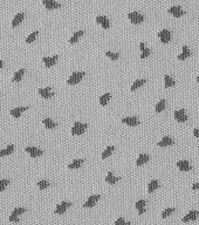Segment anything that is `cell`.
Returning <instances> with one entry per match:
<instances>
[{"label": "cell", "instance_id": "obj_26", "mask_svg": "<svg viewBox=\"0 0 199 225\" xmlns=\"http://www.w3.org/2000/svg\"><path fill=\"white\" fill-rule=\"evenodd\" d=\"M14 150V146L13 144H9V146L7 147L6 149H4V150H0V157H5L7 155H9V154H12Z\"/></svg>", "mask_w": 199, "mask_h": 225}, {"label": "cell", "instance_id": "obj_6", "mask_svg": "<svg viewBox=\"0 0 199 225\" xmlns=\"http://www.w3.org/2000/svg\"><path fill=\"white\" fill-rule=\"evenodd\" d=\"M122 122L126 124V126H130V127H136L139 124V121L137 117H135V116H128V117H123L122 119Z\"/></svg>", "mask_w": 199, "mask_h": 225}, {"label": "cell", "instance_id": "obj_30", "mask_svg": "<svg viewBox=\"0 0 199 225\" xmlns=\"http://www.w3.org/2000/svg\"><path fill=\"white\" fill-rule=\"evenodd\" d=\"M83 34H84V31H77V32H76V33L74 34L73 36L69 39V42H70V44H76V41H77V40H79Z\"/></svg>", "mask_w": 199, "mask_h": 225}, {"label": "cell", "instance_id": "obj_44", "mask_svg": "<svg viewBox=\"0 0 199 225\" xmlns=\"http://www.w3.org/2000/svg\"><path fill=\"white\" fill-rule=\"evenodd\" d=\"M193 135H194V137H197V139H199V129H198V128L193 130Z\"/></svg>", "mask_w": 199, "mask_h": 225}, {"label": "cell", "instance_id": "obj_10", "mask_svg": "<svg viewBox=\"0 0 199 225\" xmlns=\"http://www.w3.org/2000/svg\"><path fill=\"white\" fill-rule=\"evenodd\" d=\"M39 94L42 99H51V97H53V95H54V93L52 92V88H49V87L40 88Z\"/></svg>", "mask_w": 199, "mask_h": 225}, {"label": "cell", "instance_id": "obj_49", "mask_svg": "<svg viewBox=\"0 0 199 225\" xmlns=\"http://www.w3.org/2000/svg\"><path fill=\"white\" fill-rule=\"evenodd\" d=\"M197 213H198V216H199V210H198V211H197Z\"/></svg>", "mask_w": 199, "mask_h": 225}, {"label": "cell", "instance_id": "obj_9", "mask_svg": "<svg viewBox=\"0 0 199 225\" xmlns=\"http://www.w3.org/2000/svg\"><path fill=\"white\" fill-rule=\"evenodd\" d=\"M58 59H59L58 55H54V56H43V58H42V61H43V63L46 65V67L51 68V67H53L54 65L56 63Z\"/></svg>", "mask_w": 199, "mask_h": 225}, {"label": "cell", "instance_id": "obj_31", "mask_svg": "<svg viewBox=\"0 0 199 225\" xmlns=\"http://www.w3.org/2000/svg\"><path fill=\"white\" fill-rule=\"evenodd\" d=\"M157 188H158V181H157V179H152V181L149 183V185H148V191L151 193V192L155 191Z\"/></svg>", "mask_w": 199, "mask_h": 225}, {"label": "cell", "instance_id": "obj_15", "mask_svg": "<svg viewBox=\"0 0 199 225\" xmlns=\"http://www.w3.org/2000/svg\"><path fill=\"white\" fill-rule=\"evenodd\" d=\"M177 166H178L179 170H182V171H190L191 170V166H190V163L186 159L177 162Z\"/></svg>", "mask_w": 199, "mask_h": 225}, {"label": "cell", "instance_id": "obj_23", "mask_svg": "<svg viewBox=\"0 0 199 225\" xmlns=\"http://www.w3.org/2000/svg\"><path fill=\"white\" fill-rule=\"evenodd\" d=\"M189 56H191V51H190L186 46H184L183 47V53L179 54L177 58H178V60H185V59H187Z\"/></svg>", "mask_w": 199, "mask_h": 225}, {"label": "cell", "instance_id": "obj_43", "mask_svg": "<svg viewBox=\"0 0 199 225\" xmlns=\"http://www.w3.org/2000/svg\"><path fill=\"white\" fill-rule=\"evenodd\" d=\"M8 219H9V222H12V223H19L20 222L19 216H15V215H11Z\"/></svg>", "mask_w": 199, "mask_h": 225}, {"label": "cell", "instance_id": "obj_19", "mask_svg": "<svg viewBox=\"0 0 199 225\" xmlns=\"http://www.w3.org/2000/svg\"><path fill=\"white\" fill-rule=\"evenodd\" d=\"M119 181V177H116V176H114L113 172H108L107 174V177H106V182L108 184H111L114 185L115 183H117Z\"/></svg>", "mask_w": 199, "mask_h": 225}, {"label": "cell", "instance_id": "obj_14", "mask_svg": "<svg viewBox=\"0 0 199 225\" xmlns=\"http://www.w3.org/2000/svg\"><path fill=\"white\" fill-rule=\"evenodd\" d=\"M96 24H99L101 26L103 27L104 29H108L110 27V22H109V19L106 18V17H96Z\"/></svg>", "mask_w": 199, "mask_h": 225}, {"label": "cell", "instance_id": "obj_18", "mask_svg": "<svg viewBox=\"0 0 199 225\" xmlns=\"http://www.w3.org/2000/svg\"><path fill=\"white\" fill-rule=\"evenodd\" d=\"M27 109H28V107H19V108H14V109H11V115L13 116L14 119H18V117H20L21 112L27 110Z\"/></svg>", "mask_w": 199, "mask_h": 225}, {"label": "cell", "instance_id": "obj_32", "mask_svg": "<svg viewBox=\"0 0 199 225\" xmlns=\"http://www.w3.org/2000/svg\"><path fill=\"white\" fill-rule=\"evenodd\" d=\"M114 150H115V148H114L113 146L107 147V149L104 150V151H103V154H102V158H103V159L108 158V157H109V156H110V155H111V154L114 152Z\"/></svg>", "mask_w": 199, "mask_h": 225}, {"label": "cell", "instance_id": "obj_16", "mask_svg": "<svg viewBox=\"0 0 199 225\" xmlns=\"http://www.w3.org/2000/svg\"><path fill=\"white\" fill-rule=\"evenodd\" d=\"M198 217V213L196 210H192V211H190L186 216H184V218L182 219V222L183 223H187V222H190V220H196Z\"/></svg>", "mask_w": 199, "mask_h": 225}, {"label": "cell", "instance_id": "obj_27", "mask_svg": "<svg viewBox=\"0 0 199 225\" xmlns=\"http://www.w3.org/2000/svg\"><path fill=\"white\" fill-rule=\"evenodd\" d=\"M24 74H25V69H24V68H21L20 71H18V72H17V73L13 75V79H12V81H13V82H20V80L22 79Z\"/></svg>", "mask_w": 199, "mask_h": 225}, {"label": "cell", "instance_id": "obj_12", "mask_svg": "<svg viewBox=\"0 0 199 225\" xmlns=\"http://www.w3.org/2000/svg\"><path fill=\"white\" fill-rule=\"evenodd\" d=\"M175 119L177 122H180V123H184L187 121V116H186L184 109H180V110H176L175 112Z\"/></svg>", "mask_w": 199, "mask_h": 225}, {"label": "cell", "instance_id": "obj_33", "mask_svg": "<svg viewBox=\"0 0 199 225\" xmlns=\"http://www.w3.org/2000/svg\"><path fill=\"white\" fill-rule=\"evenodd\" d=\"M165 106H166L165 100H160L158 103L156 105V112H162L165 109Z\"/></svg>", "mask_w": 199, "mask_h": 225}, {"label": "cell", "instance_id": "obj_46", "mask_svg": "<svg viewBox=\"0 0 199 225\" xmlns=\"http://www.w3.org/2000/svg\"><path fill=\"white\" fill-rule=\"evenodd\" d=\"M139 48H141V51H143V49L145 48V45H144V42H141V44H139Z\"/></svg>", "mask_w": 199, "mask_h": 225}, {"label": "cell", "instance_id": "obj_48", "mask_svg": "<svg viewBox=\"0 0 199 225\" xmlns=\"http://www.w3.org/2000/svg\"><path fill=\"white\" fill-rule=\"evenodd\" d=\"M197 81H198V82H199V75H198V76H197Z\"/></svg>", "mask_w": 199, "mask_h": 225}, {"label": "cell", "instance_id": "obj_22", "mask_svg": "<svg viewBox=\"0 0 199 225\" xmlns=\"http://www.w3.org/2000/svg\"><path fill=\"white\" fill-rule=\"evenodd\" d=\"M24 17H25V14L24 13H18L15 17H14V19L12 20V27H18L21 24V21L24 20Z\"/></svg>", "mask_w": 199, "mask_h": 225}, {"label": "cell", "instance_id": "obj_13", "mask_svg": "<svg viewBox=\"0 0 199 225\" xmlns=\"http://www.w3.org/2000/svg\"><path fill=\"white\" fill-rule=\"evenodd\" d=\"M42 4H43V6L46 7L47 10H56V8L61 7V4L54 1V0H43Z\"/></svg>", "mask_w": 199, "mask_h": 225}, {"label": "cell", "instance_id": "obj_11", "mask_svg": "<svg viewBox=\"0 0 199 225\" xmlns=\"http://www.w3.org/2000/svg\"><path fill=\"white\" fill-rule=\"evenodd\" d=\"M26 151L28 152V154H29V156H31V157H33V158L39 157V156H41V155L43 154L42 150H40L39 148H35V147H27Z\"/></svg>", "mask_w": 199, "mask_h": 225}, {"label": "cell", "instance_id": "obj_7", "mask_svg": "<svg viewBox=\"0 0 199 225\" xmlns=\"http://www.w3.org/2000/svg\"><path fill=\"white\" fill-rule=\"evenodd\" d=\"M100 195H93V196H90L89 198H88V200H87L86 203L83 204V208L84 209H89V208H93V206H95V204L97 203V200L100 199Z\"/></svg>", "mask_w": 199, "mask_h": 225}, {"label": "cell", "instance_id": "obj_4", "mask_svg": "<svg viewBox=\"0 0 199 225\" xmlns=\"http://www.w3.org/2000/svg\"><path fill=\"white\" fill-rule=\"evenodd\" d=\"M158 38L160 39L162 44H167L171 40V32L169 29H162L158 33Z\"/></svg>", "mask_w": 199, "mask_h": 225}, {"label": "cell", "instance_id": "obj_1", "mask_svg": "<svg viewBox=\"0 0 199 225\" xmlns=\"http://www.w3.org/2000/svg\"><path fill=\"white\" fill-rule=\"evenodd\" d=\"M84 75H86V74L83 73V72H75V73H73L70 76H69V79L67 80V83L70 85V86L77 85L80 81L83 79Z\"/></svg>", "mask_w": 199, "mask_h": 225}, {"label": "cell", "instance_id": "obj_8", "mask_svg": "<svg viewBox=\"0 0 199 225\" xmlns=\"http://www.w3.org/2000/svg\"><path fill=\"white\" fill-rule=\"evenodd\" d=\"M69 206H72V203L70 202H62L61 204L56 206V209H55V213L56 215H62V213H65L67 211V209L69 208Z\"/></svg>", "mask_w": 199, "mask_h": 225}, {"label": "cell", "instance_id": "obj_29", "mask_svg": "<svg viewBox=\"0 0 199 225\" xmlns=\"http://www.w3.org/2000/svg\"><path fill=\"white\" fill-rule=\"evenodd\" d=\"M42 122H43V124H45V127H46L47 129H54L56 127V122H54L53 120L51 119H45Z\"/></svg>", "mask_w": 199, "mask_h": 225}, {"label": "cell", "instance_id": "obj_41", "mask_svg": "<svg viewBox=\"0 0 199 225\" xmlns=\"http://www.w3.org/2000/svg\"><path fill=\"white\" fill-rule=\"evenodd\" d=\"M142 52V54H141V59H145V58H148L149 55H150V53H151V51L149 49V48H144L143 51H141Z\"/></svg>", "mask_w": 199, "mask_h": 225}, {"label": "cell", "instance_id": "obj_21", "mask_svg": "<svg viewBox=\"0 0 199 225\" xmlns=\"http://www.w3.org/2000/svg\"><path fill=\"white\" fill-rule=\"evenodd\" d=\"M149 159H150L149 155H146V154H141V155L138 156V158H137L136 164H137V166H143V164H145L146 162H149Z\"/></svg>", "mask_w": 199, "mask_h": 225}, {"label": "cell", "instance_id": "obj_24", "mask_svg": "<svg viewBox=\"0 0 199 225\" xmlns=\"http://www.w3.org/2000/svg\"><path fill=\"white\" fill-rule=\"evenodd\" d=\"M84 159H74L70 164H68V169H79L83 164Z\"/></svg>", "mask_w": 199, "mask_h": 225}, {"label": "cell", "instance_id": "obj_20", "mask_svg": "<svg viewBox=\"0 0 199 225\" xmlns=\"http://www.w3.org/2000/svg\"><path fill=\"white\" fill-rule=\"evenodd\" d=\"M173 143V139L171 137H169V136H164L162 141H159L158 142V147H169V146H172Z\"/></svg>", "mask_w": 199, "mask_h": 225}, {"label": "cell", "instance_id": "obj_28", "mask_svg": "<svg viewBox=\"0 0 199 225\" xmlns=\"http://www.w3.org/2000/svg\"><path fill=\"white\" fill-rule=\"evenodd\" d=\"M144 83H146V80L142 79V80H136L135 82H133V85L131 86V92H135L136 89H138L139 87H142Z\"/></svg>", "mask_w": 199, "mask_h": 225}, {"label": "cell", "instance_id": "obj_35", "mask_svg": "<svg viewBox=\"0 0 199 225\" xmlns=\"http://www.w3.org/2000/svg\"><path fill=\"white\" fill-rule=\"evenodd\" d=\"M49 185H51L49 182L46 181V179H41V181L38 182V188H39L40 190H45V189H47Z\"/></svg>", "mask_w": 199, "mask_h": 225}, {"label": "cell", "instance_id": "obj_38", "mask_svg": "<svg viewBox=\"0 0 199 225\" xmlns=\"http://www.w3.org/2000/svg\"><path fill=\"white\" fill-rule=\"evenodd\" d=\"M9 184V179H0V191H4Z\"/></svg>", "mask_w": 199, "mask_h": 225}, {"label": "cell", "instance_id": "obj_47", "mask_svg": "<svg viewBox=\"0 0 199 225\" xmlns=\"http://www.w3.org/2000/svg\"><path fill=\"white\" fill-rule=\"evenodd\" d=\"M2 66H4V62H2V61H1V60H0V69H1V68H2Z\"/></svg>", "mask_w": 199, "mask_h": 225}, {"label": "cell", "instance_id": "obj_39", "mask_svg": "<svg viewBox=\"0 0 199 225\" xmlns=\"http://www.w3.org/2000/svg\"><path fill=\"white\" fill-rule=\"evenodd\" d=\"M24 212H26V209H25V208H15L13 211H12V215L20 216V215H22Z\"/></svg>", "mask_w": 199, "mask_h": 225}, {"label": "cell", "instance_id": "obj_36", "mask_svg": "<svg viewBox=\"0 0 199 225\" xmlns=\"http://www.w3.org/2000/svg\"><path fill=\"white\" fill-rule=\"evenodd\" d=\"M38 35H39V32H38V31H35V32H33L32 34H29V35H28V38L26 39V42L27 44H32L34 40L36 39V36H38Z\"/></svg>", "mask_w": 199, "mask_h": 225}, {"label": "cell", "instance_id": "obj_37", "mask_svg": "<svg viewBox=\"0 0 199 225\" xmlns=\"http://www.w3.org/2000/svg\"><path fill=\"white\" fill-rule=\"evenodd\" d=\"M173 211H175V208H167V209H165L164 211L162 212V217H163V218H166V217H169Z\"/></svg>", "mask_w": 199, "mask_h": 225}, {"label": "cell", "instance_id": "obj_42", "mask_svg": "<svg viewBox=\"0 0 199 225\" xmlns=\"http://www.w3.org/2000/svg\"><path fill=\"white\" fill-rule=\"evenodd\" d=\"M115 225H130V222H126V220H124L122 217H119V218L116 219Z\"/></svg>", "mask_w": 199, "mask_h": 225}, {"label": "cell", "instance_id": "obj_2", "mask_svg": "<svg viewBox=\"0 0 199 225\" xmlns=\"http://www.w3.org/2000/svg\"><path fill=\"white\" fill-rule=\"evenodd\" d=\"M87 128H88V124H87V123L75 122L73 128H72V134H73L74 136H75V135H82L83 132H86Z\"/></svg>", "mask_w": 199, "mask_h": 225}, {"label": "cell", "instance_id": "obj_17", "mask_svg": "<svg viewBox=\"0 0 199 225\" xmlns=\"http://www.w3.org/2000/svg\"><path fill=\"white\" fill-rule=\"evenodd\" d=\"M145 205H146V202L144 199H139V200L136 202V209L138 210L139 216H142L145 212Z\"/></svg>", "mask_w": 199, "mask_h": 225}, {"label": "cell", "instance_id": "obj_40", "mask_svg": "<svg viewBox=\"0 0 199 225\" xmlns=\"http://www.w3.org/2000/svg\"><path fill=\"white\" fill-rule=\"evenodd\" d=\"M106 56H108L109 59H111V60H117L119 58V54L113 53V52H106Z\"/></svg>", "mask_w": 199, "mask_h": 225}, {"label": "cell", "instance_id": "obj_45", "mask_svg": "<svg viewBox=\"0 0 199 225\" xmlns=\"http://www.w3.org/2000/svg\"><path fill=\"white\" fill-rule=\"evenodd\" d=\"M192 189L193 190H198L199 191V183H194L192 185Z\"/></svg>", "mask_w": 199, "mask_h": 225}, {"label": "cell", "instance_id": "obj_34", "mask_svg": "<svg viewBox=\"0 0 199 225\" xmlns=\"http://www.w3.org/2000/svg\"><path fill=\"white\" fill-rule=\"evenodd\" d=\"M176 85L175 80L170 76V75H165V88H171Z\"/></svg>", "mask_w": 199, "mask_h": 225}, {"label": "cell", "instance_id": "obj_25", "mask_svg": "<svg viewBox=\"0 0 199 225\" xmlns=\"http://www.w3.org/2000/svg\"><path fill=\"white\" fill-rule=\"evenodd\" d=\"M110 97H111L110 93L103 94V95L100 97V105H101V106H107L108 102H109V100H110Z\"/></svg>", "mask_w": 199, "mask_h": 225}, {"label": "cell", "instance_id": "obj_5", "mask_svg": "<svg viewBox=\"0 0 199 225\" xmlns=\"http://www.w3.org/2000/svg\"><path fill=\"white\" fill-rule=\"evenodd\" d=\"M167 12L170 14H172L175 18H180V17H183L184 14H185V12L180 8L179 6H172L170 7L169 10H167Z\"/></svg>", "mask_w": 199, "mask_h": 225}, {"label": "cell", "instance_id": "obj_3", "mask_svg": "<svg viewBox=\"0 0 199 225\" xmlns=\"http://www.w3.org/2000/svg\"><path fill=\"white\" fill-rule=\"evenodd\" d=\"M128 18L130 19V21L133 22V25H138V24L144 21V17L142 14H139L138 12H131V13H129L128 14Z\"/></svg>", "mask_w": 199, "mask_h": 225}]
</instances>
